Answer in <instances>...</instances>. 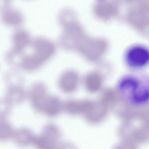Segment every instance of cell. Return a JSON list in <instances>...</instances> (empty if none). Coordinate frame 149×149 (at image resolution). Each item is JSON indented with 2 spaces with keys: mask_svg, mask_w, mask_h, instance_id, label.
<instances>
[{
  "mask_svg": "<svg viewBox=\"0 0 149 149\" xmlns=\"http://www.w3.org/2000/svg\"><path fill=\"white\" fill-rule=\"evenodd\" d=\"M20 55L17 66L27 71L36 70L42 67L54 55L56 47L46 37L39 36L31 39L27 47Z\"/></svg>",
  "mask_w": 149,
  "mask_h": 149,
  "instance_id": "obj_1",
  "label": "cell"
},
{
  "mask_svg": "<svg viewBox=\"0 0 149 149\" xmlns=\"http://www.w3.org/2000/svg\"><path fill=\"white\" fill-rule=\"evenodd\" d=\"M120 95L128 102L142 104L149 100V81L134 76L123 78L118 85Z\"/></svg>",
  "mask_w": 149,
  "mask_h": 149,
  "instance_id": "obj_2",
  "label": "cell"
},
{
  "mask_svg": "<svg viewBox=\"0 0 149 149\" xmlns=\"http://www.w3.org/2000/svg\"><path fill=\"white\" fill-rule=\"evenodd\" d=\"M59 136V131L57 127L54 124H48L40 135L35 137L33 143L38 148H52L56 146Z\"/></svg>",
  "mask_w": 149,
  "mask_h": 149,
  "instance_id": "obj_3",
  "label": "cell"
},
{
  "mask_svg": "<svg viewBox=\"0 0 149 149\" xmlns=\"http://www.w3.org/2000/svg\"><path fill=\"white\" fill-rule=\"evenodd\" d=\"M125 59L127 64L131 67L141 68L149 62V51L142 46L133 47L127 51Z\"/></svg>",
  "mask_w": 149,
  "mask_h": 149,
  "instance_id": "obj_4",
  "label": "cell"
},
{
  "mask_svg": "<svg viewBox=\"0 0 149 149\" xmlns=\"http://www.w3.org/2000/svg\"><path fill=\"white\" fill-rule=\"evenodd\" d=\"M107 46L106 42L103 39L90 38L81 53L88 60L94 61L103 55Z\"/></svg>",
  "mask_w": 149,
  "mask_h": 149,
  "instance_id": "obj_5",
  "label": "cell"
},
{
  "mask_svg": "<svg viewBox=\"0 0 149 149\" xmlns=\"http://www.w3.org/2000/svg\"><path fill=\"white\" fill-rule=\"evenodd\" d=\"M28 96L34 109L38 112H41L43 104L48 96L44 84L39 81L33 83L29 88Z\"/></svg>",
  "mask_w": 149,
  "mask_h": 149,
  "instance_id": "obj_6",
  "label": "cell"
},
{
  "mask_svg": "<svg viewBox=\"0 0 149 149\" xmlns=\"http://www.w3.org/2000/svg\"><path fill=\"white\" fill-rule=\"evenodd\" d=\"M31 40L30 34L27 31L22 29H17L12 36V48L6 54L12 56L19 55L29 46Z\"/></svg>",
  "mask_w": 149,
  "mask_h": 149,
  "instance_id": "obj_7",
  "label": "cell"
},
{
  "mask_svg": "<svg viewBox=\"0 0 149 149\" xmlns=\"http://www.w3.org/2000/svg\"><path fill=\"white\" fill-rule=\"evenodd\" d=\"M20 83L11 82L9 85L4 99V102L6 106L20 103L24 100L25 93Z\"/></svg>",
  "mask_w": 149,
  "mask_h": 149,
  "instance_id": "obj_8",
  "label": "cell"
},
{
  "mask_svg": "<svg viewBox=\"0 0 149 149\" xmlns=\"http://www.w3.org/2000/svg\"><path fill=\"white\" fill-rule=\"evenodd\" d=\"M2 11V18L4 23L7 25L16 27L20 26L23 22V17L20 12L17 10L9 8L8 5Z\"/></svg>",
  "mask_w": 149,
  "mask_h": 149,
  "instance_id": "obj_9",
  "label": "cell"
},
{
  "mask_svg": "<svg viewBox=\"0 0 149 149\" xmlns=\"http://www.w3.org/2000/svg\"><path fill=\"white\" fill-rule=\"evenodd\" d=\"M79 80V76L75 71L68 70L62 73L59 77L58 85L62 91L66 92L69 91L76 85Z\"/></svg>",
  "mask_w": 149,
  "mask_h": 149,
  "instance_id": "obj_10",
  "label": "cell"
},
{
  "mask_svg": "<svg viewBox=\"0 0 149 149\" xmlns=\"http://www.w3.org/2000/svg\"><path fill=\"white\" fill-rule=\"evenodd\" d=\"M59 99L54 95L48 96L42 109L41 112L49 117H54L59 112L61 107Z\"/></svg>",
  "mask_w": 149,
  "mask_h": 149,
  "instance_id": "obj_11",
  "label": "cell"
},
{
  "mask_svg": "<svg viewBox=\"0 0 149 149\" xmlns=\"http://www.w3.org/2000/svg\"><path fill=\"white\" fill-rule=\"evenodd\" d=\"M6 111L0 113V138L2 140H8L13 136L15 131L7 119Z\"/></svg>",
  "mask_w": 149,
  "mask_h": 149,
  "instance_id": "obj_12",
  "label": "cell"
},
{
  "mask_svg": "<svg viewBox=\"0 0 149 149\" xmlns=\"http://www.w3.org/2000/svg\"><path fill=\"white\" fill-rule=\"evenodd\" d=\"M13 137L15 142L20 145H26L33 143L35 137L32 132L25 127L15 131Z\"/></svg>",
  "mask_w": 149,
  "mask_h": 149,
  "instance_id": "obj_13",
  "label": "cell"
},
{
  "mask_svg": "<svg viewBox=\"0 0 149 149\" xmlns=\"http://www.w3.org/2000/svg\"><path fill=\"white\" fill-rule=\"evenodd\" d=\"M103 80L102 76L99 72L93 71L86 74L84 81L86 85L89 87L97 88L100 86Z\"/></svg>",
  "mask_w": 149,
  "mask_h": 149,
  "instance_id": "obj_14",
  "label": "cell"
},
{
  "mask_svg": "<svg viewBox=\"0 0 149 149\" xmlns=\"http://www.w3.org/2000/svg\"><path fill=\"white\" fill-rule=\"evenodd\" d=\"M5 1H10V0H5Z\"/></svg>",
  "mask_w": 149,
  "mask_h": 149,
  "instance_id": "obj_15",
  "label": "cell"
}]
</instances>
